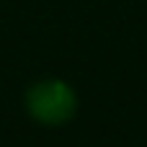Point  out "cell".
<instances>
[{"label":"cell","mask_w":147,"mask_h":147,"mask_svg":"<svg viewBox=\"0 0 147 147\" xmlns=\"http://www.w3.org/2000/svg\"><path fill=\"white\" fill-rule=\"evenodd\" d=\"M26 111L34 121L47 127L67 124L78 111V96L65 80H39L26 90Z\"/></svg>","instance_id":"6da1fadb"}]
</instances>
